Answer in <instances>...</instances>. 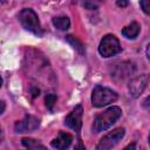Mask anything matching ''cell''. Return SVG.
I'll use <instances>...</instances> for the list:
<instances>
[{
	"label": "cell",
	"mask_w": 150,
	"mask_h": 150,
	"mask_svg": "<svg viewBox=\"0 0 150 150\" xmlns=\"http://www.w3.org/2000/svg\"><path fill=\"white\" fill-rule=\"evenodd\" d=\"M71 142H73V136L70 134L64 132V131H60L57 137L54 138L50 144L56 150H68Z\"/></svg>",
	"instance_id": "30bf717a"
},
{
	"label": "cell",
	"mask_w": 150,
	"mask_h": 150,
	"mask_svg": "<svg viewBox=\"0 0 150 150\" xmlns=\"http://www.w3.org/2000/svg\"><path fill=\"white\" fill-rule=\"evenodd\" d=\"M18 19L21 23V26L38 35V36H41L42 35V28H41V25H40V21H39V18H38V14L32 9V8H23L19 12L18 14Z\"/></svg>",
	"instance_id": "7a4b0ae2"
},
{
	"label": "cell",
	"mask_w": 150,
	"mask_h": 150,
	"mask_svg": "<svg viewBox=\"0 0 150 150\" xmlns=\"http://www.w3.org/2000/svg\"><path fill=\"white\" fill-rule=\"evenodd\" d=\"M139 5H141L143 12H144L145 14H149V12H150V11H149V9H150V2H149L148 0H143V1L139 2Z\"/></svg>",
	"instance_id": "2e32d148"
},
{
	"label": "cell",
	"mask_w": 150,
	"mask_h": 150,
	"mask_svg": "<svg viewBox=\"0 0 150 150\" xmlns=\"http://www.w3.org/2000/svg\"><path fill=\"white\" fill-rule=\"evenodd\" d=\"M1 86H2V79L0 77V87H1Z\"/></svg>",
	"instance_id": "cb8c5ba5"
},
{
	"label": "cell",
	"mask_w": 150,
	"mask_h": 150,
	"mask_svg": "<svg viewBox=\"0 0 150 150\" xmlns=\"http://www.w3.org/2000/svg\"><path fill=\"white\" fill-rule=\"evenodd\" d=\"M66 40L73 46V48H74L75 50H77L80 54H84V52H86L84 46H83V43H82L77 38H75V36H73V35H67V36H66Z\"/></svg>",
	"instance_id": "5bb4252c"
},
{
	"label": "cell",
	"mask_w": 150,
	"mask_h": 150,
	"mask_svg": "<svg viewBox=\"0 0 150 150\" xmlns=\"http://www.w3.org/2000/svg\"><path fill=\"white\" fill-rule=\"evenodd\" d=\"M82 115H83V108L81 104H77L66 117L64 120V124L73 129L74 131H76L77 134H80L81 128H82Z\"/></svg>",
	"instance_id": "52a82bcc"
},
{
	"label": "cell",
	"mask_w": 150,
	"mask_h": 150,
	"mask_svg": "<svg viewBox=\"0 0 150 150\" xmlns=\"http://www.w3.org/2000/svg\"><path fill=\"white\" fill-rule=\"evenodd\" d=\"M117 5H118L120 7H125V6L128 5V2H127V1H117Z\"/></svg>",
	"instance_id": "7402d4cb"
},
{
	"label": "cell",
	"mask_w": 150,
	"mask_h": 150,
	"mask_svg": "<svg viewBox=\"0 0 150 150\" xmlns=\"http://www.w3.org/2000/svg\"><path fill=\"white\" fill-rule=\"evenodd\" d=\"M1 137H2V131H1V128H0V142H1Z\"/></svg>",
	"instance_id": "603a6c76"
},
{
	"label": "cell",
	"mask_w": 150,
	"mask_h": 150,
	"mask_svg": "<svg viewBox=\"0 0 150 150\" xmlns=\"http://www.w3.org/2000/svg\"><path fill=\"white\" fill-rule=\"evenodd\" d=\"M139 30H141V26L138 25V22L132 21L130 25L125 26V27L121 30V33H122V35L125 36L127 39H135V38H137V35L139 34Z\"/></svg>",
	"instance_id": "8fae6325"
},
{
	"label": "cell",
	"mask_w": 150,
	"mask_h": 150,
	"mask_svg": "<svg viewBox=\"0 0 150 150\" xmlns=\"http://www.w3.org/2000/svg\"><path fill=\"white\" fill-rule=\"evenodd\" d=\"M53 25L55 26V28H57L60 30H67L70 26V20L66 15L55 16V18H53Z\"/></svg>",
	"instance_id": "4fadbf2b"
},
{
	"label": "cell",
	"mask_w": 150,
	"mask_h": 150,
	"mask_svg": "<svg viewBox=\"0 0 150 150\" xmlns=\"http://www.w3.org/2000/svg\"><path fill=\"white\" fill-rule=\"evenodd\" d=\"M84 6H86V7H89L90 9H94V8H96V7H97L96 5H94V4H89V2H86V4H84Z\"/></svg>",
	"instance_id": "44dd1931"
},
{
	"label": "cell",
	"mask_w": 150,
	"mask_h": 150,
	"mask_svg": "<svg viewBox=\"0 0 150 150\" xmlns=\"http://www.w3.org/2000/svg\"><path fill=\"white\" fill-rule=\"evenodd\" d=\"M74 150H86V146L83 145L81 138H79V142H77V145L74 148Z\"/></svg>",
	"instance_id": "ac0fdd59"
},
{
	"label": "cell",
	"mask_w": 150,
	"mask_h": 150,
	"mask_svg": "<svg viewBox=\"0 0 150 150\" xmlns=\"http://www.w3.org/2000/svg\"><path fill=\"white\" fill-rule=\"evenodd\" d=\"M122 115V110L120 107H110L105 109L103 112L98 114L93 123V131L94 132H101L107 129H109Z\"/></svg>",
	"instance_id": "6da1fadb"
},
{
	"label": "cell",
	"mask_w": 150,
	"mask_h": 150,
	"mask_svg": "<svg viewBox=\"0 0 150 150\" xmlns=\"http://www.w3.org/2000/svg\"><path fill=\"white\" fill-rule=\"evenodd\" d=\"M122 52V47L120 45L118 39L112 34H107L100 42L98 53L103 57H110Z\"/></svg>",
	"instance_id": "277c9868"
},
{
	"label": "cell",
	"mask_w": 150,
	"mask_h": 150,
	"mask_svg": "<svg viewBox=\"0 0 150 150\" xmlns=\"http://www.w3.org/2000/svg\"><path fill=\"white\" fill-rule=\"evenodd\" d=\"M124 150H136V143H130L124 148Z\"/></svg>",
	"instance_id": "d6986e66"
},
{
	"label": "cell",
	"mask_w": 150,
	"mask_h": 150,
	"mask_svg": "<svg viewBox=\"0 0 150 150\" xmlns=\"http://www.w3.org/2000/svg\"><path fill=\"white\" fill-rule=\"evenodd\" d=\"M148 81H149V76L148 74H143V75H139L135 79H132L130 82H129V93L132 97H138L145 89L146 84H148Z\"/></svg>",
	"instance_id": "9c48e42d"
},
{
	"label": "cell",
	"mask_w": 150,
	"mask_h": 150,
	"mask_svg": "<svg viewBox=\"0 0 150 150\" xmlns=\"http://www.w3.org/2000/svg\"><path fill=\"white\" fill-rule=\"evenodd\" d=\"M117 97V94L112 89L103 86H96L91 93V104L96 108H101L115 102Z\"/></svg>",
	"instance_id": "3957f363"
},
{
	"label": "cell",
	"mask_w": 150,
	"mask_h": 150,
	"mask_svg": "<svg viewBox=\"0 0 150 150\" xmlns=\"http://www.w3.org/2000/svg\"><path fill=\"white\" fill-rule=\"evenodd\" d=\"M134 73H135V66L129 61H123V62H117L111 64L110 74L112 79L124 80L130 75H132Z\"/></svg>",
	"instance_id": "8992f818"
},
{
	"label": "cell",
	"mask_w": 150,
	"mask_h": 150,
	"mask_svg": "<svg viewBox=\"0 0 150 150\" xmlns=\"http://www.w3.org/2000/svg\"><path fill=\"white\" fill-rule=\"evenodd\" d=\"M30 93H32V96H33V97H36V96L40 95V89H39L38 87H33V88L30 89Z\"/></svg>",
	"instance_id": "e0dca14e"
},
{
	"label": "cell",
	"mask_w": 150,
	"mask_h": 150,
	"mask_svg": "<svg viewBox=\"0 0 150 150\" xmlns=\"http://www.w3.org/2000/svg\"><path fill=\"white\" fill-rule=\"evenodd\" d=\"M21 144L23 145L25 150H47L45 145H42L41 143H39L36 139L33 138H22Z\"/></svg>",
	"instance_id": "7c38bea8"
},
{
	"label": "cell",
	"mask_w": 150,
	"mask_h": 150,
	"mask_svg": "<svg viewBox=\"0 0 150 150\" xmlns=\"http://www.w3.org/2000/svg\"><path fill=\"white\" fill-rule=\"evenodd\" d=\"M5 109H6V104H5V102L2 100H0V115L5 111Z\"/></svg>",
	"instance_id": "ffe728a7"
},
{
	"label": "cell",
	"mask_w": 150,
	"mask_h": 150,
	"mask_svg": "<svg viewBox=\"0 0 150 150\" xmlns=\"http://www.w3.org/2000/svg\"><path fill=\"white\" fill-rule=\"evenodd\" d=\"M124 134H125V129L122 127L114 129L112 131L108 132L98 141V143L96 144V150H110L124 137Z\"/></svg>",
	"instance_id": "5b68a950"
},
{
	"label": "cell",
	"mask_w": 150,
	"mask_h": 150,
	"mask_svg": "<svg viewBox=\"0 0 150 150\" xmlns=\"http://www.w3.org/2000/svg\"><path fill=\"white\" fill-rule=\"evenodd\" d=\"M45 102H46V107L49 110H53V107L56 102V95L55 94H47L46 98H45Z\"/></svg>",
	"instance_id": "9a60e30c"
},
{
	"label": "cell",
	"mask_w": 150,
	"mask_h": 150,
	"mask_svg": "<svg viewBox=\"0 0 150 150\" xmlns=\"http://www.w3.org/2000/svg\"><path fill=\"white\" fill-rule=\"evenodd\" d=\"M40 127V120L33 115H26L21 121H18L14 125V130L18 134L32 132Z\"/></svg>",
	"instance_id": "ba28073f"
}]
</instances>
